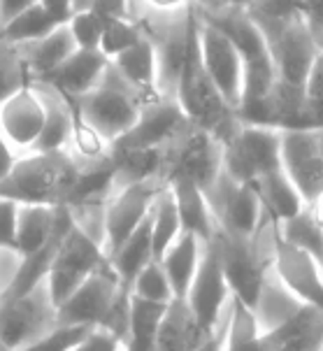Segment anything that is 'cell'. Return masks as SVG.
I'll list each match as a JSON object with an SVG mask.
<instances>
[{
    "instance_id": "1",
    "label": "cell",
    "mask_w": 323,
    "mask_h": 351,
    "mask_svg": "<svg viewBox=\"0 0 323 351\" xmlns=\"http://www.w3.org/2000/svg\"><path fill=\"white\" fill-rule=\"evenodd\" d=\"M82 180V163L68 149L16 158L14 168L0 182V198L19 205L73 207Z\"/></svg>"
},
{
    "instance_id": "2",
    "label": "cell",
    "mask_w": 323,
    "mask_h": 351,
    "mask_svg": "<svg viewBox=\"0 0 323 351\" xmlns=\"http://www.w3.org/2000/svg\"><path fill=\"white\" fill-rule=\"evenodd\" d=\"M175 100L195 128L207 130L221 145L228 142L242 123L237 119V112L221 98L217 86L212 84L209 75L205 73V65H202V56H200L198 8H193V12H191L189 43H187V53H184L182 73H179L175 86Z\"/></svg>"
},
{
    "instance_id": "3",
    "label": "cell",
    "mask_w": 323,
    "mask_h": 351,
    "mask_svg": "<svg viewBox=\"0 0 323 351\" xmlns=\"http://www.w3.org/2000/svg\"><path fill=\"white\" fill-rule=\"evenodd\" d=\"M130 289H125L117 277L110 261L91 275L80 289L63 302L58 312V324L105 328L125 340L128 330Z\"/></svg>"
},
{
    "instance_id": "4",
    "label": "cell",
    "mask_w": 323,
    "mask_h": 351,
    "mask_svg": "<svg viewBox=\"0 0 323 351\" xmlns=\"http://www.w3.org/2000/svg\"><path fill=\"white\" fill-rule=\"evenodd\" d=\"M270 226L272 221L267 223V249L261 237L263 230L256 237H237L226 230H217L214 235V245L219 249L232 298L242 300L254 312L259 307L267 275H270Z\"/></svg>"
},
{
    "instance_id": "5",
    "label": "cell",
    "mask_w": 323,
    "mask_h": 351,
    "mask_svg": "<svg viewBox=\"0 0 323 351\" xmlns=\"http://www.w3.org/2000/svg\"><path fill=\"white\" fill-rule=\"evenodd\" d=\"M224 175V145L207 130L189 123L163 152V180H189L212 191Z\"/></svg>"
},
{
    "instance_id": "6",
    "label": "cell",
    "mask_w": 323,
    "mask_h": 351,
    "mask_svg": "<svg viewBox=\"0 0 323 351\" xmlns=\"http://www.w3.org/2000/svg\"><path fill=\"white\" fill-rule=\"evenodd\" d=\"M73 103L77 105L80 114L110 145H115L119 138H123L135 126V121L140 119L142 107H145V100L137 96L133 88L117 75L112 63L105 80L100 82V86H95L93 91L73 100Z\"/></svg>"
},
{
    "instance_id": "7",
    "label": "cell",
    "mask_w": 323,
    "mask_h": 351,
    "mask_svg": "<svg viewBox=\"0 0 323 351\" xmlns=\"http://www.w3.org/2000/svg\"><path fill=\"white\" fill-rule=\"evenodd\" d=\"M282 165V130L240 123L235 135L224 142V175L232 182L254 186Z\"/></svg>"
},
{
    "instance_id": "8",
    "label": "cell",
    "mask_w": 323,
    "mask_h": 351,
    "mask_svg": "<svg viewBox=\"0 0 323 351\" xmlns=\"http://www.w3.org/2000/svg\"><path fill=\"white\" fill-rule=\"evenodd\" d=\"M107 254L100 240L84 230L80 223H73L65 235L61 249H58L56 258H53L49 279H47V289H49L51 302L56 309L63 305L77 289L86 282L88 277L95 275L105 263Z\"/></svg>"
},
{
    "instance_id": "9",
    "label": "cell",
    "mask_w": 323,
    "mask_h": 351,
    "mask_svg": "<svg viewBox=\"0 0 323 351\" xmlns=\"http://www.w3.org/2000/svg\"><path fill=\"white\" fill-rule=\"evenodd\" d=\"M163 189L165 182L154 177V180L121 184L112 191L103 207V249L107 258L145 223Z\"/></svg>"
},
{
    "instance_id": "10",
    "label": "cell",
    "mask_w": 323,
    "mask_h": 351,
    "mask_svg": "<svg viewBox=\"0 0 323 351\" xmlns=\"http://www.w3.org/2000/svg\"><path fill=\"white\" fill-rule=\"evenodd\" d=\"M58 326V312L49 289L40 287L21 298L0 300V342L8 351H19L45 337Z\"/></svg>"
},
{
    "instance_id": "11",
    "label": "cell",
    "mask_w": 323,
    "mask_h": 351,
    "mask_svg": "<svg viewBox=\"0 0 323 351\" xmlns=\"http://www.w3.org/2000/svg\"><path fill=\"white\" fill-rule=\"evenodd\" d=\"M263 35L272 51L277 82L296 88H304V80L309 75L321 43L314 38L304 19H293L284 23H259Z\"/></svg>"
},
{
    "instance_id": "12",
    "label": "cell",
    "mask_w": 323,
    "mask_h": 351,
    "mask_svg": "<svg viewBox=\"0 0 323 351\" xmlns=\"http://www.w3.org/2000/svg\"><path fill=\"white\" fill-rule=\"evenodd\" d=\"M270 272L300 305L323 309V267L309 254L282 240L270 226Z\"/></svg>"
},
{
    "instance_id": "13",
    "label": "cell",
    "mask_w": 323,
    "mask_h": 351,
    "mask_svg": "<svg viewBox=\"0 0 323 351\" xmlns=\"http://www.w3.org/2000/svg\"><path fill=\"white\" fill-rule=\"evenodd\" d=\"M212 212L217 217L219 230L237 237H256L270 219L259 193L247 184L232 182L228 175H221L214 189L207 193Z\"/></svg>"
},
{
    "instance_id": "14",
    "label": "cell",
    "mask_w": 323,
    "mask_h": 351,
    "mask_svg": "<svg viewBox=\"0 0 323 351\" xmlns=\"http://www.w3.org/2000/svg\"><path fill=\"white\" fill-rule=\"evenodd\" d=\"M282 165L304 202L323 195V128L282 130Z\"/></svg>"
},
{
    "instance_id": "15",
    "label": "cell",
    "mask_w": 323,
    "mask_h": 351,
    "mask_svg": "<svg viewBox=\"0 0 323 351\" xmlns=\"http://www.w3.org/2000/svg\"><path fill=\"white\" fill-rule=\"evenodd\" d=\"M189 119L182 107L172 96H158L156 100L142 107L140 119L135 126L112 145V152H142V149H158L165 147L189 126Z\"/></svg>"
},
{
    "instance_id": "16",
    "label": "cell",
    "mask_w": 323,
    "mask_h": 351,
    "mask_svg": "<svg viewBox=\"0 0 323 351\" xmlns=\"http://www.w3.org/2000/svg\"><path fill=\"white\" fill-rule=\"evenodd\" d=\"M200 56L205 73L209 75L212 84L217 86L221 98L232 110H240L242 88H244V68L242 58L237 53L235 45L224 35L217 26H212L200 16Z\"/></svg>"
},
{
    "instance_id": "17",
    "label": "cell",
    "mask_w": 323,
    "mask_h": 351,
    "mask_svg": "<svg viewBox=\"0 0 323 351\" xmlns=\"http://www.w3.org/2000/svg\"><path fill=\"white\" fill-rule=\"evenodd\" d=\"M230 298L232 293L228 282H226L219 249L212 240L202 249L198 272H195L193 284H191L184 300L191 305L195 317L200 319V324L214 332L221 326V317H224V309L230 305Z\"/></svg>"
},
{
    "instance_id": "18",
    "label": "cell",
    "mask_w": 323,
    "mask_h": 351,
    "mask_svg": "<svg viewBox=\"0 0 323 351\" xmlns=\"http://www.w3.org/2000/svg\"><path fill=\"white\" fill-rule=\"evenodd\" d=\"M45 119H47L45 98H42L40 88L33 82L0 105V130H3L5 140L14 149H21L26 154L38 142L42 126H45Z\"/></svg>"
},
{
    "instance_id": "19",
    "label": "cell",
    "mask_w": 323,
    "mask_h": 351,
    "mask_svg": "<svg viewBox=\"0 0 323 351\" xmlns=\"http://www.w3.org/2000/svg\"><path fill=\"white\" fill-rule=\"evenodd\" d=\"M110 63L112 61L100 49H80L77 47L73 56L58 65L51 75L40 80V84L51 86L63 98L77 100L93 91L95 86H100V82L110 70Z\"/></svg>"
},
{
    "instance_id": "20",
    "label": "cell",
    "mask_w": 323,
    "mask_h": 351,
    "mask_svg": "<svg viewBox=\"0 0 323 351\" xmlns=\"http://www.w3.org/2000/svg\"><path fill=\"white\" fill-rule=\"evenodd\" d=\"M267 351H323V309L300 305L270 330H263Z\"/></svg>"
},
{
    "instance_id": "21",
    "label": "cell",
    "mask_w": 323,
    "mask_h": 351,
    "mask_svg": "<svg viewBox=\"0 0 323 351\" xmlns=\"http://www.w3.org/2000/svg\"><path fill=\"white\" fill-rule=\"evenodd\" d=\"M112 68L117 70V75L128 84L142 100L152 103L160 96L158 88V51L154 40L145 33V38L133 47H128L119 56L112 58Z\"/></svg>"
},
{
    "instance_id": "22",
    "label": "cell",
    "mask_w": 323,
    "mask_h": 351,
    "mask_svg": "<svg viewBox=\"0 0 323 351\" xmlns=\"http://www.w3.org/2000/svg\"><path fill=\"white\" fill-rule=\"evenodd\" d=\"M212 330H207L195 317V312L184 298L167 302L163 321H160L156 351H195L205 344Z\"/></svg>"
},
{
    "instance_id": "23",
    "label": "cell",
    "mask_w": 323,
    "mask_h": 351,
    "mask_svg": "<svg viewBox=\"0 0 323 351\" xmlns=\"http://www.w3.org/2000/svg\"><path fill=\"white\" fill-rule=\"evenodd\" d=\"M165 184L170 186L172 195H175L179 221H182V233H191L198 237L202 245H209L214 240V235H217L219 226L205 191L198 184L189 180H172Z\"/></svg>"
},
{
    "instance_id": "24",
    "label": "cell",
    "mask_w": 323,
    "mask_h": 351,
    "mask_svg": "<svg viewBox=\"0 0 323 351\" xmlns=\"http://www.w3.org/2000/svg\"><path fill=\"white\" fill-rule=\"evenodd\" d=\"M251 189L259 193L263 210H265L267 219L274 223H282L286 219L300 214L304 207H307V202H304V198L296 189V184L291 182V177L286 175L284 168L265 175Z\"/></svg>"
},
{
    "instance_id": "25",
    "label": "cell",
    "mask_w": 323,
    "mask_h": 351,
    "mask_svg": "<svg viewBox=\"0 0 323 351\" xmlns=\"http://www.w3.org/2000/svg\"><path fill=\"white\" fill-rule=\"evenodd\" d=\"M40 88L42 98L47 105V119L42 133L31 152L35 154H49V152H63L73 138V110H70V100L56 93L51 86L33 82Z\"/></svg>"
},
{
    "instance_id": "26",
    "label": "cell",
    "mask_w": 323,
    "mask_h": 351,
    "mask_svg": "<svg viewBox=\"0 0 323 351\" xmlns=\"http://www.w3.org/2000/svg\"><path fill=\"white\" fill-rule=\"evenodd\" d=\"M202 249H205V245H202L198 237L191 233H182L177 237L175 245L167 249L163 254V258L158 261L167 282H170L175 298H187L195 272H198Z\"/></svg>"
},
{
    "instance_id": "27",
    "label": "cell",
    "mask_w": 323,
    "mask_h": 351,
    "mask_svg": "<svg viewBox=\"0 0 323 351\" xmlns=\"http://www.w3.org/2000/svg\"><path fill=\"white\" fill-rule=\"evenodd\" d=\"M75 49H77V43H75L73 33H70L68 23H63V26H58L56 31L49 33L47 38H42L40 43L21 47V53H23V61L28 65L31 80L40 82V80H45L47 75H51L61 63L68 61L75 53Z\"/></svg>"
},
{
    "instance_id": "28",
    "label": "cell",
    "mask_w": 323,
    "mask_h": 351,
    "mask_svg": "<svg viewBox=\"0 0 323 351\" xmlns=\"http://www.w3.org/2000/svg\"><path fill=\"white\" fill-rule=\"evenodd\" d=\"M63 207L47 205H19L16 219V256H28L38 252L51 240L61 221Z\"/></svg>"
},
{
    "instance_id": "29",
    "label": "cell",
    "mask_w": 323,
    "mask_h": 351,
    "mask_svg": "<svg viewBox=\"0 0 323 351\" xmlns=\"http://www.w3.org/2000/svg\"><path fill=\"white\" fill-rule=\"evenodd\" d=\"M154 258V240H152V214L145 219V223L135 230L115 254L110 256V265L115 267L117 277L121 279L125 289H130L133 279L140 275Z\"/></svg>"
},
{
    "instance_id": "30",
    "label": "cell",
    "mask_w": 323,
    "mask_h": 351,
    "mask_svg": "<svg viewBox=\"0 0 323 351\" xmlns=\"http://www.w3.org/2000/svg\"><path fill=\"white\" fill-rule=\"evenodd\" d=\"M167 302H149L130 295L128 330H125V351H156V337L163 321Z\"/></svg>"
},
{
    "instance_id": "31",
    "label": "cell",
    "mask_w": 323,
    "mask_h": 351,
    "mask_svg": "<svg viewBox=\"0 0 323 351\" xmlns=\"http://www.w3.org/2000/svg\"><path fill=\"white\" fill-rule=\"evenodd\" d=\"M224 351H267L263 342V326L256 312L242 300L230 298L224 332Z\"/></svg>"
},
{
    "instance_id": "32",
    "label": "cell",
    "mask_w": 323,
    "mask_h": 351,
    "mask_svg": "<svg viewBox=\"0 0 323 351\" xmlns=\"http://www.w3.org/2000/svg\"><path fill=\"white\" fill-rule=\"evenodd\" d=\"M61 26L42 5H33V8L19 12L14 19H10L5 26H0V43L12 47H28L33 43H40Z\"/></svg>"
},
{
    "instance_id": "33",
    "label": "cell",
    "mask_w": 323,
    "mask_h": 351,
    "mask_svg": "<svg viewBox=\"0 0 323 351\" xmlns=\"http://www.w3.org/2000/svg\"><path fill=\"white\" fill-rule=\"evenodd\" d=\"M274 226H277V233L282 235L284 242L309 254L323 267V221L309 207H304L300 214Z\"/></svg>"
},
{
    "instance_id": "34",
    "label": "cell",
    "mask_w": 323,
    "mask_h": 351,
    "mask_svg": "<svg viewBox=\"0 0 323 351\" xmlns=\"http://www.w3.org/2000/svg\"><path fill=\"white\" fill-rule=\"evenodd\" d=\"M182 235V221H179V212L175 205V195L170 186L158 193L156 202L152 207V240H154V258L160 261L163 254L177 242Z\"/></svg>"
},
{
    "instance_id": "35",
    "label": "cell",
    "mask_w": 323,
    "mask_h": 351,
    "mask_svg": "<svg viewBox=\"0 0 323 351\" xmlns=\"http://www.w3.org/2000/svg\"><path fill=\"white\" fill-rule=\"evenodd\" d=\"M70 110H73V138H70V142H73L77 156H80L84 163H98V160L110 158V152H112L110 142L80 114V110H77V105L73 100H70Z\"/></svg>"
},
{
    "instance_id": "36",
    "label": "cell",
    "mask_w": 323,
    "mask_h": 351,
    "mask_svg": "<svg viewBox=\"0 0 323 351\" xmlns=\"http://www.w3.org/2000/svg\"><path fill=\"white\" fill-rule=\"evenodd\" d=\"M31 73L23 61L21 47L0 43V105L8 98L31 84Z\"/></svg>"
},
{
    "instance_id": "37",
    "label": "cell",
    "mask_w": 323,
    "mask_h": 351,
    "mask_svg": "<svg viewBox=\"0 0 323 351\" xmlns=\"http://www.w3.org/2000/svg\"><path fill=\"white\" fill-rule=\"evenodd\" d=\"M130 295L149 302H170L175 300V293H172V287L167 282L163 267H160L158 261H152L145 270L140 272L133 284H130Z\"/></svg>"
},
{
    "instance_id": "38",
    "label": "cell",
    "mask_w": 323,
    "mask_h": 351,
    "mask_svg": "<svg viewBox=\"0 0 323 351\" xmlns=\"http://www.w3.org/2000/svg\"><path fill=\"white\" fill-rule=\"evenodd\" d=\"M145 38V31H142L137 23H133L128 16H117V19H107L105 33H103V43H100V51L105 53L107 58H115L121 51H125L128 47H133L135 43Z\"/></svg>"
},
{
    "instance_id": "39",
    "label": "cell",
    "mask_w": 323,
    "mask_h": 351,
    "mask_svg": "<svg viewBox=\"0 0 323 351\" xmlns=\"http://www.w3.org/2000/svg\"><path fill=\"white\" fill-rule=\"evenodd\" d=\"M105 26H107V19L103 14H98L95 10L75 12L68 21V28H70V33H73L80 49H100Z\"/></svg>"
},
{
    "instance_id": "40",
    "label": "cell",
    "mask_w": 323,
    "mask_h": 351,
    "mask_svg": "<svg viewBox=\"0 0 323 351\" xmlns=\"http://www.w3.org/2000/svg\"><path fill=\"white\" fill-rule=\"evenodd\" d=\"M91 330L93 328H86V326L58 324L51 332H47L45 337H40V340H35L33 344H28V347L19 351H73Z\"/></svg>"
},
{
    "instance_id": "41",
    "label": "cell",
    "mask_w": 323,
    "mask_h": 351,
    "mask_svg": "<svg viewBox=\"0 0 323 351\" xmlns=\"http://www.w3.org/2000/svg\"><path fill=\"white\" fill-rule=\"evenodd\" d=\"M304 103L314 128H323V47L316 53L309 75L304 80Z\"/></svg>"
},
{
    "instance_id": "42",
    "label": "cell",
    "mask_w": 323,
    "mask_h": 351,
    "mask_svg": "<svg viewBox=\"0 0 323 351\" xmlns=\"http://www.w3.org/2000/svg\"><path fill=\"white\" fill-rule=\"evenodd\" d=\"M16 219L19 202L0 198V252L16 254Z\"/></svg>"
},
{
    "instance_id": "43",
    "label": "cell",
    "mask_w": 323,
    "mask_h": 351,
    "mask_svg": "<svg viewBox=\"0 0 323 351\" xmlns=\"http://www.w3.org/2000/svg\"><path fill=\"white\" fill-rule=\"evenodd\" d=\"M73 351H125L123 340L112 330L93 328Z\"/></svg>"
},
{
    "instance_id": "44",
    "label": "cell",
    "mask_w": 323,
    "mask_h": 351,
    "mask_svg": "<svg viewBox=\"0 0 323 351\" xmlns=\"http://www.w3.org/2000/svg\"><path fill=\"white\" fill-rule=\"evenodd\" d=\"M302 16L314 38L323 45V0H302Z\"/></svg>"
},
{
    "instance_id": "45",
    "label": "cell",
    "mask_w": 323,
    "mask_h": 351,
    "mask_svg": "<svg viewBox=\"0 0 323 351\" xmlns=\"http://www.w3.org/2000/svg\"><path fill=\"white\" fill-rule=\"evenodd\" d=\"M38 3L45 8L49 14L56 19L58 23H68L70 21V16L75 14V10H73V0H38Z\"/></svg>"
},
{
    "instance_id": "46",
    "label": "cell",
    "mask_w": 323,
    "mask_h": 351,
    "mask_svg": "<svg viewBox=\"0 0 323 351\" xmlns=\"http://www.w3.org/2000/svg\"><path fill=\"white\" fill-rule=\"evenodd\" d=\"M152 10L160 14H175V12H187L198 5V0H145Z\"/></svg>"
},
{
    "instance_id": "47",
    "label": "cell",
    "mask_w": 323,
    "mask_h": 351,
    "mask_svg": "<svg viewBox=\"0 0 323 351\" xmlns=\"http://www.w3.org/2000/svg\"><path fill=\"white\" fill-rule=\"evenodd\" d=\"M33 5H38V0H0V26H5L19 12L33 8Z\"/></svg>"
},
{
    "instance_id": "48",
    "label": "cell",
    "mask_w": 323,
    "mask_h": 351,
    "mask_svg": "<svg viewBox=\"0 0 323 351\" xmlns=\"http://www.w3.org/2000/svg\"><path fill=\"white\" fill-rule=\"evenodd\" d=\"M16 149L10 145L8 140H5V135H3V130H0V182L5 180V177L10 175L12 168H14V163H16Z\"/></svg>"
},
{
    "instance_id": "49",
    "label": "cell",
    "mask_w": 323,
    "mask_h": 351,
    "mask_svg": "<svg viewBox=\"0 0 323 351\" xmlns=\"http://www.w3.org/2000/svg\"><path fill=\"white\" fill-rule=\"evenodd\" d=\"M91 10L103 14L105 19L125 16V0H91Z\"/></svg>"
},
{
    "instance_id": "50",
    "label": "cell",
    "mask_w": 323,
    "mask_h": 351,
    "mask_svg": "<svg viewBox=\"0 0 323 351\" xmlns=\"http://www.w3.org/2000/svg\"><path fill=\"white\" fill-rule=\"evenodd\" d=\"M224 332H226V324H221L219 328L207 337L205 344H200L195 351H224Z\"/></svg>"
},
{
    "instance_id": "51",
    "label": "cell",
    "mask_w": 323,
    "mask_h": 351,
    "mask_svg": "<svg viewBox=\"0 0 323 351\" xmlns=\"http://www.w3.org/2000/svg\"><path fill=\"white\" fill-rule=\"evenodd\" d=\"M256 0H230V8H237V10H249Z\"/></svg>"
},
{
    "instance_id": "52",
    "label": "cell",
    "mask_w": 323,
    "mask_h": 351,
    "mask_svg": "<svg viewBox=\"0 0 323 351\" xmlns=\"http://www.w3.org/2000/svg\"><path fill=\"white\" fill-rule=\"evenodd\" d=\"M0 351H8V349H5V344H3V342H0Z\"/></svg>"
},
{
    "instance_id": "53",
    "label": "cell",
    "mask_w": 323,
    "mask_h": 351,
    "mask_svg": "<svg viewBox=\"0 0 323 351\" xmlns=\"http://www.w3.org/2000/svg\"><path fill=\"white\" fill-rule=\"evenodd\" d=\"M198 3H200V0H198Z\"/></svg>"
}]
</instances>
